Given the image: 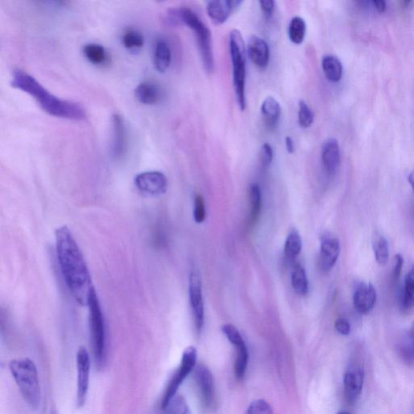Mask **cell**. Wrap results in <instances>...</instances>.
Returning <instances> with one entry per match:
<instances>
[{
    "label": "cell",
    "instance_id": "6da1fadb",
    "mask_svg": "<svg viewBox=\"0 0 414 414\" xmlns=\"http://www.w3.org/2000/svg\"><path fill=\"white\" fill-rule=\"evenodd\" d=\"M55 243L59 268L69 292L77 303L87 306L94 287L85 257L71 230L67 226L58 228L55 231Z\"/></svg>",
    "mask_w": 414,
    "mask_h": 414
},
{
    "label": "cell",
    "instance_id": "7a4b0ae2",
    "mask_svg": "<svg viewBox=\"0 0 414 414\" xmlns=\"http://www.w3.org/2000/svg\"><path fill=\"white\" fill-rule=\"evenodd\" d=\"M11 85L34 98L40 107L52 116L82 121L86 118V113L80 105L71 100H62L49 93L47 89L40 84L34 77L21 70L12 73Z\"/></svg>",
    "mask_w": 414,
    "mask_h": 414
},
{
    "label": "cell",
    "instance_id": "3957f363",
    "mask_svg": "<svg viewBox=\"0 0 414 414\" xmlns=\"http://www.w3.org/2000/svg\"><path fill=\"white\" fill-rule=\"evenodd\" d=\"M168 21L173 25H186L195 32L206 71L213 72L215 61L211 33L196 12L188 8L173 9L168 13Z\"/></svg>",
    "mask_w": 414,
    "mask_h": 414
},
{
    "label": "cell",
    "instance_id": "277c9868",
    "mask_svg": "<svg viewBox=\"0 0 414 414\" xmlns=\"http://www.w3.org/2000/svg\"><path fill=\"white\" fill-rule=\"evenodd\" d=\"M87 306H89L90 342L95 365L102 370L107 362V326L95 288L91 290Z\"/></svg>",
    "mask_w": 414,
    "mask_h": 414
},
{
    "label": "cell",
    "instance_id": "5b68a950",
    "mask_svg": "<svg viewBox=\"0 0 414 414\" xmlns=\"http://www.w3.org/2000/svg\"><path fill=\"white\" fill-rule=\"evenodd\" d=\"M9 370L25 402L32 408H39L41 393L39 372L34 361L26 358H17L9 363Z\"/></svg>",
    "mask_w": 414,
    "mask_h": 414
},
{
    "label": "cell",
    "instance_id": "8992f818",
    "mask_svg": "<svg viewBox=\"0 0 414 414\" xmlns=\"http://www.w3.org/2000/svg\"><path fill=\"white\" fill-rule=\"evenodd\" d=\"M230 54L233 69V85L238 107L246 108V49L241 31L233 30L229 36Z\"/></svg>",
    "mask_w": 414,
    "mask_h": 414
},
{
    "label": "cell",
    "instance_id": "52a82bcc",
    "mask_svg": "<svg viewBox=\"0 0 414 414\" xmlns=\"http://www.w3.org/2000/svg\"><path fill=\"white\" fill-rule=\"evenodd\" d=\"M197 349L194 347H188L184 351L181 361V364L175 372L171 380L165 389L162 400H161V408H165L170 402L172 401L175 395H177V390L180 388L184 380L187 376L195 369L197 366Z\"/></svg>",
    "mask_w": 414,
    "mask_h": 414
},
{
    "label": "cell",
    "instance_id": "ba28073f",
    "mask_svg": "<svg viewBox=\"0 0 414 414\" xmlns=\"http://www.w3.org/2000/svg\"><path fill=\"white\" fill-rule=\"evenodd\" d=\"M223 333L228 341L236 349V360L234 363V372L236 378L241 380L245 377L248 364V354L246 344L238 329L232 324L224 325L222 327Z\"/></svg>",
    "mask_w": 414,
    "mask_h": 414
},
{
    "label": "cell",
    "instance_id": "9c48e42d",
    "mask_svg": "<svg viewBox=\"0 0 414 414\" xmlns=\"http://www.w3.org/2000/svg\"><path fill=\"white\" fill-rule=\"evenodd\" d=\"M190 306L194 316L195 328L200 333L205 321L204 297H202L201 280L197 271H192L188 282Z\"/></svg>",
    "mask_w": 414,
    "mask_h": 414
},
{
    "label": "cell",
    "instance_id": "30bf717a",
    "mask_svg": "<svg viewBox=\"0 0 414 414\" xmlns=\"http://www.w3.org/2000/svg\"><path fill=\"white\" fill-rule=\"evenodd\" d=\"M90 357L85 347H80L76 356L77 368V406L82 407L86 402L89 388Z\"/></svg>",
    "mask_w": 414,
    "mask_h": 414
},
{
    "label": "cell",
    "instance_id": "8fae6325",
    "mask_svg": "<svg viewBox=\"0 0 414 414\" xmlns=\"http://www.w3.org/2000/svg\"><path fill=\"white\" fill-rule=\"evenodd\" d=\"M195 378L204 406L207 409L215 408L216 393L214 379L210 371L205 365L196 366Z\"/></svg>",
    "mask_w": 414,
    "mask_h": 414
},
{
    "label": "cell",
    "instance_id": "7c38bea8",
    "mask_svg": "<svg viewBox=\"0 0 414 414\" xmlns=\"http://www.w3.org/2000/svg\"><path fill=\"white\" fill-rule=\"evenodd\" d=\"M135 184L140 192L153 196L164 194L168 188L167 177L164 173L158 171L138 174L135 179Z\"/></svg>",
    "mask_w": 414,
    "mask_h": 414
},
{
    "label": "cell",
    "instance_id": "4fadbf2b",
    "mask_svg": "<svg viewBox=\"0 0 414 414\" xmlns=\"http://www.w3.org/2000/svg\"><path fill=\"white\" fill-rule=\"evenodd\" d=\"M364 383V370L360 366L353 365L348 368L344 375L345 395L349 404L357 402Z\"/></svg>",
    "mask_w": 414,
    "mask_h": 414
},
{
    "label": "cell",
    "instance_id": "5bb4252c",
    "mask_svg": "<svg viewBox=\"0 0 414 414\" xmlns=\"http://www.w3.org/2000/svg\"><path fill=\"white\" fill-rule=\"evenodd\" d=\"M377 300L375 289L371 283H361L353 292V303L358 314L367 315L373 310Z\"/></svg>",
    "mask_w": 414,
    "mask_h": 414
},
{
    "label": "cell",
    "instance_id": "9a60e30c",
    "mask_svg": "<svg viewBox=\"0 0 414 414\" xmlns=\"http://www.w3.org/2000/svg\"><path fill=\"white\" fill-rule=\"evenodd\" d=\"M241 3L237 0H211L206 2V11L215 25H222Z\"/></svg>",
    "mask_w": 414,
    "mask_h": 414
},
{
    "label": "cell",
    "instance_id": "2e32d148",
    "mask_svg": "<svg viewBox=\"0 0 414 414\" xmlns=\"http://www.w3.org/2000/svg\"><path fill=\"white\" fill-rule=\"evenodd\" d=\"M341 254V245L338 239L328 237L321 242L319 265L322 270L328 272L334 268Z\"/></svg>",
    "mask_w": 414,
    "mask_h": 414
},
{
    "label": "cell",
    "instance_id": "e0dca14e",
    "mask_svg": "<svg viewBox=\"0 0 414 414\" xmlns=\"http://www.w3.org/2000/svg\"><path fill=\"white\" fill-rule=\"evenodd\" d=\"M321 160L329 176H334L341 162L338 141L334 138L326 140L321 146Z\"/></svg>",
    "mask_w": 414,
    "mask_h": 414
},
{
    "label": "cell",
    "instance_id": "ac0fdd59",
    "mask_svg": "<svg viewBox=\"0 0 414 414\" xmlns=\"http://www.w3.org/2000/svg\"><path fill=\"white\" fill-rule=\"evenodd\" d=\"M248 54L255 66L264 69L270 62V47L266 41L259 36H252L248 44Z\"/></svg>",
    "mask_w": 414,
    "mask_h": 414
},
{
    "label": "cell",
    "instance_id": "d6986e66",
    "mask_svg": "<svg viewBox=\"0 0 414 414\" xmlns=\"http://www.w3.org/2000/svg\"><path fill=\"white\" fill-rule=\"evenodd\" d=\"M113 154L115 158L120 159L127 151V133L125 122L120 115L113 116Z\"/></svg>",
    "mask_w": 414,
    "mask_h": 414
},
{
    "label": "cell",
    "instance_id": "ffe728a7",
    "mask_svg": "<svg viewBox=\"0 0 414 414\" xmlns=\"http://www.w3.org/2000/svg\"><path fill=\"white\" fill-rule=\"evenodd\" d=\"M261 110L265 125L270 129L277 127L282 112L279 101L273 96H268L262 102Z\"/></svg>",
    "mask_w": 414,
    "mask_h": 414
},
{
    "label": "cell",
    "instance_id": "44dd1931",
    "mask_svg": "<svg viewBox=\"0 0 414 414\" xmlns=\"http://www.w3.org/2000/svg\"><path fill=\"white\" fill-rule=\"evenodd\" d=\"M135 94L137 100L144 105H155L161 99L160 87L151 82L142 83L136 87Z\"/></svg>",
    "mask_w": 414,
    "mask_h": 414
},
{
    "label": "cell",
    "instance_id": "7402d4cb",
    "mask_svg": "<svg viewBox=\"0 0 414 414\" xmlns=\"http://www.w3.org/2000/svg\"><path fill=\"white\" fill-rule=\"evenodd\" d=\"M154 65L160 72H164L172 61V52L169 45L164 40L156 41L154 48Z\"/></svg>",
    "mask_w": 414,
    "mask_h": 414
},
{
    "label": "cell",
    "instance_id": "603a6c76",
    "mask_svg": "<svg viewBox=\"0 0 414 414\" xmlns=\"http://www.w3.org/2000/svg\"><path fill=\"white\" fill-rule=\"evenodd\" d=\"M321 66L328 80L337 83L342 80L343 67L338 57L334 55H325L322 58Z\"/></svg>",
    "mask_w": 414,
    "mask_h": 414
},
{
    "label": "cell",
    "instance_id": "cb8c5ba5",
    "mask_svg": "<svg viewBox=\"0 0 414 414\" xmlns=\"http://www.w3.org/2000/svg\"><path fill=\"white\" fill-rule=\"evenodd\" d=\"M85 58L96 66H105L110 61L107 50L99 44H87L83 50Z\"/></svg>",
    "mask_w": 414,
    "mask_h": 414
},
{
    "label": "cell",
    "instance_id": "d4e9b609",
    "mask_svg": "<svg viewBox=\"0 0 414 414\" xmlns=\"http://www.w3.org/2000/svg\"><path fill=\"white\" fill-rule=\"evenodd\" d=\"M401 306L404 312L414 310V265L409 270L406 280L401 297Z\"/></svg>",
    "mask_w": 414,
    "mask_h": 414
},
{
    "label": "cell",
    "instance_id": "484cf974",
    "mask_svg": "<svg viewBox=\"0 0 414 414\" xmlns=\"http://www.w3.org/2000/svg\"><path fill=\"white\" fill-rule=\"evenodd\" d=\"M372 247L375 254V259L380 265L387 263L389 257V243L386 238L379 232L374 235L372 239Z\"/></svg>",
    "mask_w": 414,
    "mask_h": 414
},
{
    "label": "cell",
    "instance_id": "4316f807",
    "mask_svg": "<svg viewBox=\"0 0 414 414\" xmlns=\"http://www.w3.org/2000/svg\"><path fill=\"white\" fill-rule=\"evenodd\" d=\"M306 23L302 17H294L288 26V36L290 41L296 45H301L305 41L306 35Z\"/></svg>",
    "mask_w": 414,
    "mask_h": 414
},
{
    "label": "cell",
    "instance_id": "83f0119b",
    "mask_svg": "<svg viewBox=\"0 0 414 414\" xmlns=\"http://www.w3.org/2000/svg\"><path fill=\"white\" fill-rule=\"evenodd\" d=\"M292 284L294 291L300 296H305L308 292V279L305 268L297 264L292 273Z\"/></svg>",
    "mask_w": 414,
    "mask_h": 414
},
{
    "label": "cell",
    "instance_id": "f1b7e54d",
    "mask_svg": "<svg viewBox=\"0 0 414 414\" xmlns=\"http://www.w3.org/2000/svg\"><path fill=\"white\" fill-rule=\"evenodd\" d=\"M302 250V240L300 234L296 230L289 233L285 243L284 252L288 259H294Z\"/></svg>",
    "mask_w": 414,
    "mask_h": 414
},
{
    "label": "cell",
    "instance_id": "f546056e",
    "mask_svg": "<svg viewBox=\"0 0 414 414\" xmlns=\"http://www.w3.org/2000/svg\"><path fill=\"white\" fill-rule=\"evenodd\" d=\"M250 199L251 204L250 221L251 223H254L259 218L262 206L261 188L256 183L252 184L250 187Z\"/></svg>",
    "mask_w": 414,
    "mask_h": 414
},
{
    "label": "cell",
    "instance_id": "4dcf8cb0",
    "mask_svg": "<svg viewBox=\"0 0 414 414\" xmlns=\"http://www.w3.org/2000/svg\"><path fill=\"white\" fill-rule=\"evenodd\" d=\"M122 44L124 47L130 50H137L144 47V39L139 31L128 30L122 36Z\"/></svg>",
    "mask_w": 414,
    "mask_h": 414
},
{
    "label": "cell",
    "instance_id": "1f68e13d",
    "mask_svg": "<svg viewBox=\"0 0 414 414\" xmlns=\"http://www.w3.org/2000/svg\"><path fill=\"white\" fill-rule=\"evenodd\" d=\"M163 411L164 414H192L186 399L180 395H175Z\"/></svg>",
    "mask_w": 414,
    "mask_h": 414
},
{
    "label": "cell",
    "instance_id": "d6a6232c",
    "mask_svg": "<svg viewBox=\"0 0 414 414\" xmlns=\"http://www.w3.org/2000/svg\"><path fill=\"white\" fill-rule=\"evenodd\" d=\"M314 122V113L305 100L298 102V123L301 127L309 128Z\"/></svg>",
    "mask_w": 414,
    "mask_h": 414
},
{
    "label": "cell",
    "instance_id": "836d02e7",
    "mask_svg": "<svg viewBox=\"0 0 414 414\" xmlns=\"http://www.w3.org/2000/svg\"><path fill=\"white\" fill-rule=\"evenodd\" d=\"M402 356L407 361H414V322L409 329L407 338L401 347Z\"/></svg>",
    "mask_w": 414,
    "mask_h": 414
},
{
    "label": "cell",
    "instance_id": "e575fe53",
    "mask_svg": "<svg viewBox=\"0 0 414 414\" xmlns=\"http://www.w3.org/2000/svg\"><path fill=\"white\" fill-rule=\"evenodd\" d=\"M246 414H273L270 404L263 399L255 400L247 409Z\"/></svg>",
    "mask_w": 414,
    "mask_h": 414
},
{
    "label": "cell",
    "instance_id": "d590c367",
    "mask_svg": "<svg viewBox=\"0 0 414 414\" xmlns=\"http://www.w3.org/2000/svg\"><path fill=\"white\" fill-rule=\"evenodd\" d=\"M206 206L204 197L196 195L195 199L194 218L197 224L204 223L206 219Z\"/></svg>",
    "mask_w": 414,
    "mask_h": 414
},
{
    "label": "cell",
    "instance_id": "8d00e7d4",
    "mask_svg": "<svg viewBox=\"0 0 414 414\" xmlns=\"http://www.w3.org/2000/svg\"><path fill=\"white\" fill-rule=\"evenodd\" d=\"M274 159V151L272 146L269 144H264L260 150V160L262 166L268 168L272 163Z\"/></svg>",
    "mask_w": 414,
    "mask_h": 414
},
{
    "label": "cell",
    "instance_id": "74e56055",
    "mask_svg": "<svg viewBox=\"0 0 414 414\" xmlns=\"http://www.w3.org/2000/svg\"><path fill=\"white\" fill-rule=\"evenodd\" d=\"M404 265V259L402 255L397 254L395 255L394 259V266L393 270V278L395 282H397V281L401 278V274L402 273V268Z\"/></svg>",
    "mask_w": 414,
    "mask_h": 414
},
{
    "label": "cell",
    "instance_id": "f35d334b",
    "mask_svg": "<svg viewBox=\"0 0 414 414\" xmlns=\"http://www.w3.org/2000/svg\"><path fill=\"white\" fill-rule=\"evenodd\" d=\"M335 329L339 334L347 336L351 334V324L347 319L338 318L335 322Z\"/></svg>",
    "mask_w": 414,
    "mask_h": 414
},
{
    "label": "cell",
    "instance_id": "ab89813d",
    "mask_svg": "<svg viewBox=\"0 0 414 414\" xmlns=\"http://www.w3.org/2000/svg\"><path fill=\"white\" fill-rule=\"evenodd\" d=\"M262 12L268 19L272 17L274 9L275 3L273 0H261L259 2Z\"/></svg>",
    "mask_w": 414,
    "mask_h": 414
},
{
    "label": "cell",
    "instance_id": "60d3db41",
    "mask_svg": "<svg viewBox=\"0 0 414 414\" xmlns=\"http://www.w3.org/2000/svg\"><path fill=\"white\" fill-rule=\"evenodd\" d=\"M371 8L379 12H383L386 8V3L384 0H373V1L368 2Z\"/></svg>",
    "mask_w": 414,
    "mask_h": 414
},
{
    "label": "cell",
    "instance_id": "b9f144b4",
    "mask_svg": "<svg viewBox=\"0 0 414 414\" xmlns=\"http://www.w3.org/2000/svg\"><path fill=\"white\" fill-rule=\"evenodd\" d=\"M285 144H286L287 153L292 154L294 151V145L292 138L287 136L286 139H285Z\"/></svg>",
    "mask_w": 414,
    "mask_h": 414
},
{
    "label": "cell",
    "instance_id": "7bdbcfd3",
    "mask_svg": "<svg viewBox=\"0 0 414 414\" xmlns=\"http://www.w3.org/2000/svg\"><path fill=\"white\" fill-rule=\"evenodd\" d=\"M408 182L411 184V186L413 188V191L414 193V168L412 170L411 174L408 176Z\"/></svg>",
    "mask_w": 414,
    "mask_h": 414
},
{
    "label": "cell",
    "instance_id": "ee69618b",
    "mask_svg": "<svg viewBox=\"0 0 414 414\" xmlns=\"http://www.w3.org/2000/svg\"><path fill=\"white\" fill-rule=\"evenodd\" d=\"M338 414H351V413L346 412V411H341V412H338Z\"/></svg>",
    "mask_w": 414,
    "mask_h": 414
}]
</instances>
